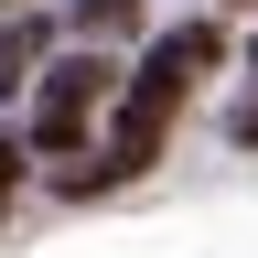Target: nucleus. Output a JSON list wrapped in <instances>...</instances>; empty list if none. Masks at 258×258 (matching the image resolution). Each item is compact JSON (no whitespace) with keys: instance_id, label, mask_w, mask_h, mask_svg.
I'll return each mask as SVG.
<instances>
[{"instance_id":"nucleus-2","label":"nucleus","mask_w":258,"mask_h":258,"mask_svg":"<svg viewBox=\"0 0 258 258\" xmlns=\"http://www.w3.org/2000/svg\"><path fill=\"white\" fill-rule=\"evenodd\" d=\"M118 97V64L108 54H64V64H43V97H32V140L22 151H86V129H97V108Z\"/></svg>"},{"instance_id":"nucleus-5","label":"nucleus","mask_w":258,"mask_h":258,"mask_svg":"<svg viewBox=\"0 0 258 258\" xmlns=\"http://www.w3.org/2000/svg\"><path fill=\"white\" fill-rule=\"evenodd\" d=\"M247 64H258V43H247Z\"/></svg>"},{"instance_id":"nucleus-1","label":"nucleus","mask_w":258,"mask_h":258,"mask_svg":"<svg viewBox=\"0 0 258 258\" xmlns=\"http://www.w3.org/2000/svg\"><path fill=\"white\" fill-rule=\"evenodd\" d=\"M215 54H226V32H215V22H183V32H161V43H151V64H140V76H129V97H118V129H108V151H97V161H76L64 183H76V194H97V183H129V172H151V161H161V129L183 118V97H194V76H205Z\"/></svg>"},{"instance_id":"nucleus-3","label":"nucleus","mask_w":258,"mask_h":258,"mask_svg":"<svg viewBox=\"0 0 258 258\" xmlns=\"http://www.w3.org/2000/svg\"><path fill=\"white\" fill-rule=\"evenodd\" d=\"M22 76H32V54H22V43H0V97H11Z\"/></svg>"},{"instance_id":"nucleus-4","label":"nucleus","mask_w":258,"mask_h":258,"mask_svg":"<svg viewBox=\"0 0 258 258\" xmlns=\"http://www.w3.org/2000/svg\"><path fill=\"white\" fill-rule=\"evenodd\" d=\"M22 183V140H0V194H11Z\"/></svg>"}]
</instances>
